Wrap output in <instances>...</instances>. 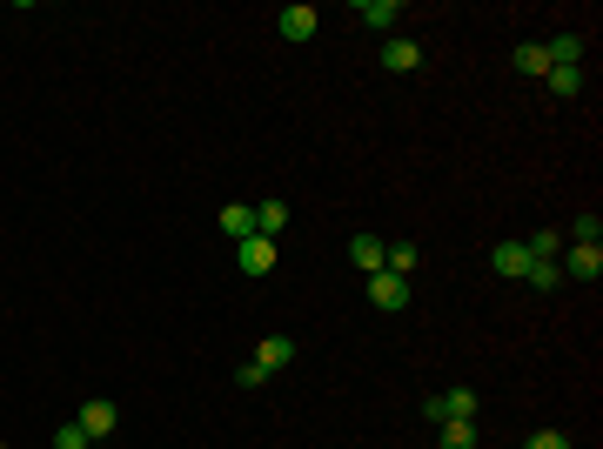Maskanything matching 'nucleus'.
Masks as SVG:
<instances>
[{
    "mask_svg": "<svg viewBox=\"0 0 603 449\" xmlns=\"http://www.w3.org/2000/svg\"><path fill=\"white\" fill-rule=\"evenodd\" d=\"M476 389H443V396H429L423 403V416H429V429L436 423H476Z\"/></svg>",
    "mask_w": 603,
    "mask_h": 449,
    "instance_id": "nucleus-1",
    "label": "nucleus"
},
{
    "mask_svg": "<svg viewBox=\"0 0 603 449\" xmlns=\"http://www.w3.org/2000/svg\"><path fill=\"white\" fill-rule=\"evenodd\" d=\"M557 269H563V282H597L603 275V248L597 242H570L557 255Z\"/></svg>",
    "mask_w": 603,
    "mask_h": 449,
    "instance_id": "nucleus-2",
    "label": "nucleus"
},
{
    "mask_svg": "<svg viewBox=\"0 0 603 449\" xmlns=\"http://www.w3.org/2000/svg\"><path fill=\"white\" fill-rule=\"evenodd\" d=\"M235 269H242L248 282L275 275V242H268V235H248V242H235Z\"/></svg>",
    "mask_w": 603,
    "mask_h": 449,
    "instance_id": "nucleus-3",
    "label": "nucleus"
},
{
    "mask_svg": "<svg viewBox=\"0 0 603 449\" xmlns=\"http://www.w3.org/2000/svg\"><path fill=\"white\" fill-rule=\"evenodd\" d=\"M369 302H376L382 315H402L409 309V275H389V269L369 275Z\"/></svg>",
    "mask_w": 603,
    "mask_h": 449,
    "instance_id": "nucleus-4",
    "label": "nucleus"
},
{
    "mask_svg": "<svg viewBox=\"0 0 603 449\" xmlns=\"http://www.w3.org/2000/svg\"><path fill=\"white\" fill-rule=\"evenodd\" d=\"M74 423L88 429V443H108L114 429H121V409H114L108 396H94V403H81V416H74Z\"/></svg>",
    "mask_w": 603,
    "mask_h": 449,
    "instance_id": "nucleus-5",
    "label": "nucleus"
},
{
    "mask_svg": "<svg viewBox=\"0 0 603 449\" xmlns=\"http://www.w3.org/2000/svg\"><path fill=\"white\" fill-rule=\"evenodd\" d=\"M275 27H282V41H309L315 27H322V14H315V7H302V0H295V7H282V14H275Z\"/></svg>",
    "mask_w": 603,
    "mask_h": 449,
    "instance_id": "nucleus-6",
    "label": "nucleus"
},
{
    "mask_svg": "<svg viewBox=\"0 0 603 449\" xmlns=\"http://www.w3.org/2000/svg\"><path fill=\"white\" fill-rule=\"evenodd\" d=\"M490 269L503 275V282H523V269H530V248H523V242H496V248H490Z\"/></svg>",
    "mask_w": 603,
    "mask_h": 449,
    "instance_id": "nucleus-7",
    "label": "nucleus"
},
{
    "mask_svg": "<svg viewBox=\"0 0 603 449\" xmlns=\"http://www.w3.org/2000/svg\"><path fill=\"white\" fill-rule=\"evenodd\" d=\"M289 362H295V342H289V336H268V342H255V369H262V376H282Z\"/></svg>",
    "mask_w": 603,
    "mask_h": 449,
    "instance_id": "nucleus-8",
    "label": "nucleus"
},
{
    "mask_svg": "<svg viewBox=\"0 0 603 449\" xmlns=\"http://www.w3.org/2000/svg\"><path fill=\"white\" fill-rule=\"evenodd\" d=\"M382 255H389L382 235H349V262H356L362 275H382Z\"/></svg>",
    "mask_w": 603,
    "mask_h": 449,
    "instance_id": "nucleus-9",
    "label": "nucleus"
},
{
    "mask_svg": "<svg viewBox=\"0 0 603 449\" xmlns=\"http://www.w3.org/2000/svg\"><path fill=\"white\" fill-rule=\"evenodd\" d=\"M382 68H389V74L423 68V47H416V41H402V34H389V41H382Z\"/></svg>",
    "mask_w": 603,
    "mask_h": 449,
    "instance_id": "nucleus-10",
    "label": "nucleus"
},
{
    "mask_svg": "<svg viewBox=\"0 0 603 449\" xmlns=\"http://www.w3.org/2000/svg\"><path fill=\"white\" fill-rule=\"evenodd\" d=\"M356 21L376 27V34H389V27L402 21V0H356Z\"/></svg>",
    "mask_w": 603,
    "mask_h": 449,
    "instance_id": "nucleus-11",
    "label": "nucleus"
},
{
    "mask_svg": "<svg viewBox=\"0 0 603 449\" xmlns=\"http://www.w3.org/2000/svg\"><path fill=\"white\" fill-rule=\"evenodd\" d=\"M282 228H289V202H275V195H268V202H255V235H268V242H275Z\"/></svg>",
    "mask_w": 603,
    "mask_h": 449,
    "instance_id": "nucleus-12",
    "label": "nucleus"
},
{
    "mask_svg": "<svg viewBox=\"0 0 603 449\" xmlns=\"http://www.w3.org/2000/svg\"><path fill=\"white\" fill-rule=\"evenodd\" d=\"M550 54V68H583V34H557V41H543Z\"/></svg>",
    "mask_w": 603,
    "mask_h": 449,
    "instance_id": "nucleus-13",
    "label": "nucleus"
},
{
    "mask_svg": "<svg viewBox=\"0 0 603 449\" xmlns=\"http://www.w3.org/2000/svg\"><path fill=\"white\" fill-rule=\"evenodd\" d=\"M222 235L248 242V235H255V208H248V202H228V208H222Z\"/></svg>",
    "mask_w": 603,
    "mask_h": 449,
    "instance_id": "nucleus-14",
    "label": "nucleus"
},
{
    "mask_svg": "<svg viewBox=\"0 0 603 449\" xmlns=\"http://www.w3.org/2000/svg\"><path fill=\"white\" fill-rule=\"evenodd\" d=\"M510 61H516V74H536V81L550 74V54H543V41H523V47L510 54Z\"/></svg>",
    "mask_w": 603,
    "mask_h": 449,
    "instance_id": "nucleus-15",
    "label": "nucleus"
},
{
    "mask_svg": "<svg viewBox=\"0 0 603 449\" xmlns=\"http://www.w3.org/2000/svg\"><path fill=\"white\" fill-rule=\"evenodd\" d=\"M523 248H530L536 262H557V255H563V235H557V228H536V235H530Z\"/></svg>",
    "mask_w": 603,
    "mask_h": 449,
    "instance_id": "nucleus-16",
    "label": "nucleus"
},
{
    "mask_svg": "<svg viewBox=\"0 0 603 449\" xmlns=\"http://www.w3.org/2000/svg\"><path fill=\"white\" fill-rule=\"evenodd\" d=\"M382 269H389V275H416V242H389Z\"/></svg>",
    "mask_w": 603,
    "mask_h": 449,
    "instance_id": "nucleus-17",
    "label": "nucleus"
},
{
    "mask_svg": "<svg viewBox=\"0 0 603 449\" xmlns=\"http://www.w3.org/2000/svg\"><path fill=\"white\" fill-rule=\"evenodd\" d=\"M523 282H530V289H563V269H557V262H536V255H530Z\"/></svg>",
    "mask_w": 603,
    "mask_h": 449,
    "instance_id": "nucleus-18",
    "label": "nucleus"
},
{
    "mask_svg": "<svg viewBox=\"0 0 603 449\" xmlns=\"http://www.w3.org/2000/svg\"><path fill=\"white\" fill-rule=\"evenodd\" d=\"M543 81H550V94H563V101H570V94H583V68H550Z\"/></svg>",
    "mask_w": 603,
    "mask_h": 449,
    "instance_id": "nucleus-19",
    "label": "nucleus"
},
{
    "mask_svg": "<svg viewBox=\"0 0 603 449\" xmlns=\"http://www.w3.org/2000/svg\"><path fill=\"white\" fill-rule=\"evenodd\" d=\"M443 449H476V423H436Z\"/></svg>",
    "mask_w": 603,
    "mask_h": 449,
    "instance_id": "nucleus-20",
    "label": "nucleus"
},
{
    "mask_svg": "<svg viewBox=\"0 0 603 449\" xmlns=\"http://www.w3.org/2000/svg\"><path fill=\"white\" fill-rule=\"evenodd\" d=\"M54 449H88V429H81V423H61V429H54Z\"/></svg>",
    "mask_w": 603,
    "mask_h": 449,
    "instance_id": "nucleus-21",
    "label": "nucleus"
},
{
    "mask_svg": "<svg viewBox=\"0 0 603 449\" xmlns=\"http://www.w3.org/2000/svg\"><path fill=\"white\" fill-rule=\"evenodd\" d=\"M523 449H570V436H563V429H536Z\"/></svg>",
    "mask_w": 603,
    "mask_h": 449,
    "instance_id": "nucleus-22",
    "label": "nucleus"
},
{
    "mask_svg": "<svg viewBox=\"0 0 603 449\" xmlns=\"http://www.w3.org/2000/svg\"><path fill=\"white\" fill-rule=\"evenodd\" d=\"M570 235H577V242H597L603 222H597V215H577V222H570Z\"/></svg>",
    "mask_w": 603,
    "mask_h": 449,
    "instance_id": "nucleus-23",
    "label": "nucleus"
}]
</instances>
